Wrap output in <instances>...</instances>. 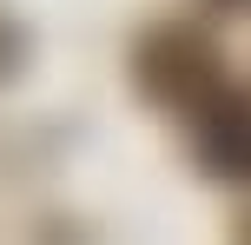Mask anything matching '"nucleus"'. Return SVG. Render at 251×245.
<instances>
[{"label": "nucleus", "mask_w": 251, "mask_h": 245, "mask_svg": "<svg viewBox=\"0 0 251 245\" xmlns=\"http://www.w3.org/2000/svg\"><path fill=\"white\" fill-rule=\"evenodd\" d=\"M132 73H139V93L165 113H199L225 93V66H218V47L192 27H152L146 40L132 47Z\"/></svg>", "instance_id": "1"}, {"label": "nucleus", "mask_w": 251, "mask_h": 245, "mask_svg": "<svg viewBox=\"0 0 251 245\" xmlns=\"http://www.w3.org/2000/svg\"><path fill=\"white\" fill-rule=\"evenodd\" d=\"M192 139L212 179H251V100L245 93H218L212 106L192 113Z\"/></svg>", "instance_id": "2"}, {"label": "nucleus", "mask_w": 251, "mask_h": 245, "mask_svg": "<svg viewBox=\"0 0 251 245\" xmlns=\"http://www.w3.org/2000/svg\"><path fill=\"white\" fill-rule=\"evenodd\" d=\"M13 66H20V27H13L7 13H0V80H7Z\"/></svg>", "instance_id": "3"}, {"label": "nucleus", "mask_w": 251, "mask_h": 245, "mask_svg": "<svg viewBox=\"0 0 251 245\" xmlns=\"http://www.w3.org/2000/svg\"><path fill=\"white\" fill-rule=\"evenodd\" d=\"M225 7H245V0H225Z\"/></svg>", "instance_id": "4"}]
</instances>
